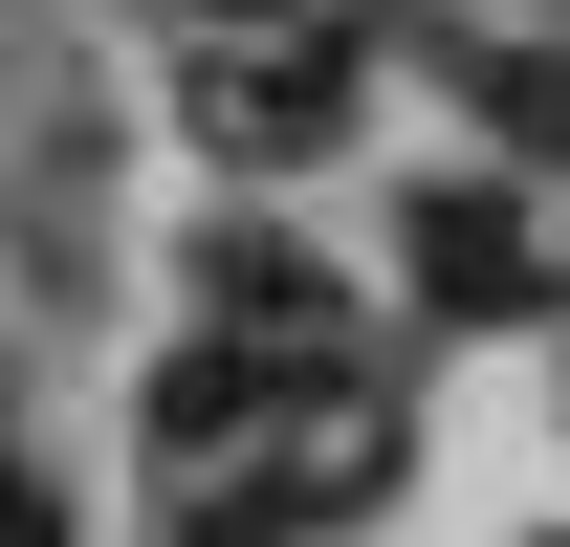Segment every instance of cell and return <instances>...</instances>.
<instances>
[{
	"instance_id": "cell-6",
	"label": "cell",
	"mask_w": 570,
	"mask_h": 547,
	"mask_svg": "<svg viewBox=\"0 0 570 547\" xmlns=\"http://www.w3.org/2000/svg\"><path fill=\"white\" fill-rule=\"evenodd\" d=\"M0 547H67V481L45 460H0Z\"/></svg>"
},
{
	"instance_id": "cell-4",
	"label": "cell",
	"mask_w": 570,
	"mask_h": 547,
	"mask_svg": "<svg viewBox=\"0 0 570 547\" xmlns=\"http://www.w3.org/2000/svg\"><path fill=\"white\" fill-rule=\"evenodd\" d=\"M461 88H483L504 153H570V22H549V44H461Z\"/></svg>"
},
{
	"instance_id": "cell-2",
	"label": "cell",
	"mask_w": 570,
	"mask_h": 547,
	"mask_svg": "<svg viewBox=\"0 0 570 547\" xmlns=\"http://www.w3.org/2000/svg\"><path fill=\"white\" fill-rule=\"evenodd\" d=\"M395 285H417L439 329H527V307H549V219H527V176H417V198H395Z\"/></svg>"
},
{
	"instance_id": "cell-7",
	"label": "cell",
	"mask_w": 570,
	"mask_h": 547,
	"mask_svg": "<svg viewBox=\"0 0 570 547\" xmlns=\"http://www.w3.org/2000/svg\"><path fill=\"white\" fill-rule=\"evenodd\" d=\"M527 547H570V526H527Z\"/></svg>"
},
{
	"instance_id": "cell-1",
	"label": "cell",
	"mask_w": 570,
	"mask_h": 547,
	"mask_svg": "<svg viewBox=\"0 0 570 547\" xmlns=\"http://www.w3.org/2000/svg\"><path fill=\"white\" fill-rule=\"evenodd\" d=\"M373 110V22H285V44H198L176 67V132L198 153H330Z\"/></svg>"
},
{
	"instance_id": "cell-5",
	"label": "cell",
	"mask_w": 570,
	"mask_h": 547,
	"mask_svg": "<svg viewBox=\"0 0 570 547\" xmlns=\"http://www.w3.org/2000/svg\"><path fill=\"white\" fill-rule=\"evenodd\" d=\"M307 504H330V481H242V504H176V547H285Z\"/></svg>"
},
{
	"instance_id": "cell-3",
	"label": "cell",
	"mask_w": 570,
	"mask_h": 547,
	"mask_svg": "<svg viewBox=\"0 0 570 547\" xmlns=\"http://www.w3.org/2000/svg\"><path fill=\"white\" fill-rule=\"evenodd\" d=\"M198 307H219V329H330V263H307L285 219H219V241H198Z\"/></svg>"
}]
</instances>
